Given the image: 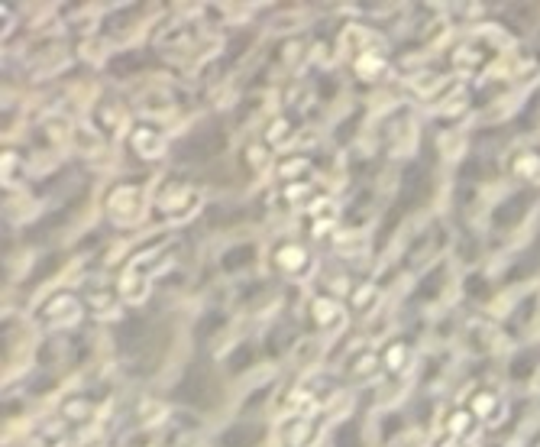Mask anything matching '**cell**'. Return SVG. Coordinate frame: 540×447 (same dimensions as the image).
<instances>
[{"label": "cell", "instance_id": "9c48e42d", "mask_svg": "<svg viewBox=\"0 0 540 447\" xmlns=\"http://www.w3.org/2000/svg\"><path fill=\"white\" fill-rule=\"evenodd\" d=\"M249 360H253V354H249V347H240V354L230 360V367H233V370H240L243 363H249Z\"/></svg>", "mask_w": 540, "mask_h": 447}, {"label": "cell", "instance_id": "3957f363", "mask_svg": "<svg viewBox=\"0 0 540 447\" xmlns=\"http://www.w3.org/2000/svg\"><path fill=\"white\" fill-rule=\"evenodd\" d=\"M259 438H262L259 428H253V425H233V428L224 431V435H220V447H253V444H259Z\"/></svg>", "mask_w": 540, "mask_h": 447}, {"label": "cell", "instance_id": "ba28073f", "mask_svg": "<svg viewBox=\"0 0 540 447\" xmlns=\"http://www.w3.org/2000/svg\"><path fill=\"white\" fill-rule=\"evenodd\" d=\"M337 447H359V435L356 428H343L337 435Z\"/></svg>", "mask_w": 540, "mask_h": 447}, {"label": "cell", "instance_id": "8992f818", "mask_svg": "<svg viewBox=\"0 0 540 447\" xmlns=\"http://www.w3.org/2000/svg\"><path fill=\"white\" fill-rule=\"evenodd\" d=\"M473 409L479 418H495L498 415V399L492 396V392H479V396L473 399Z\"/></svg>", "mask_w": 540, "mask_h": 447}, {"label": "cell", "instance_id": "7a4b0ae2", "mask_svg": "<svg viewBox=\"0 0 540 447\" xmlns=\"http://www.w3.org/2000/svg\"><path fill=\"white\" fill-rule=\"evenodd\" d=\"M531 208V195L528 192H518V195H511L502 208L495 211V224L498 227H511V224H518L524 221V214H528Z\"/></svg>", "mask_w": 540, "mask_h": 447}, {"label": "cell", "instance_id": "52a82bcc", "mask_svg": "<svg viewBox=\"0 0 540 447\" xmlns=\"http://www.w3.org/2000/svg\"><path fill=\"white\" fill-rule=\"evenodd\" d=\"M531 370H534V360L531 357H518L515 363H511V376H515V379H524Z\"/></svg>", "mask_w": 540, "mask_h": 447}, {"label": "cell", "instance_id": "5b68a950", "mask_svg": "<svg viewBox=\"0 0 540 447\" xmlns=\"http://www.w3.org/2000/svg\"><path fill=\"white\" fill-rule=\"evenodd\" d=\"M253 247L249 243H243V247H237V250H230V253H224V260H220V266L227 269V273H237L240 266H246V263H253Z\"/></svg>", "mask_w": 540, "mask_h": 447}, {"label": "cell", "instance_id": "6da1fadb", "mask_svg": "<svg viewBox=\"0 0 540 447\" xmlns=\"http://www.w3.org/2000/svg\"><path fill=\"white\" fill-rule=\"evenodd\" d=\"M178 396H182L185 402H191V405H214V399H217V383L211 379V373H204V370H191L188 376H185V383L178 386Z\"/></svg>", "mask_w": 540, "mask_h": 447}, {"label": "cell", "instance_id": "277c9868", "mask_svg": "<svg viewBox=\"0 0 540 447\" xmlns=\"http://www.w3.org/2000/svg\"><path fill=\"white\" fill-rule=\"evenodd\" d=\"M133 149H136V153H143V156H159L162 143H159V137L152 130H136L133 133Z\"/></svg>", "mask_w": 540, "mask_h": 447}]
</instances>
